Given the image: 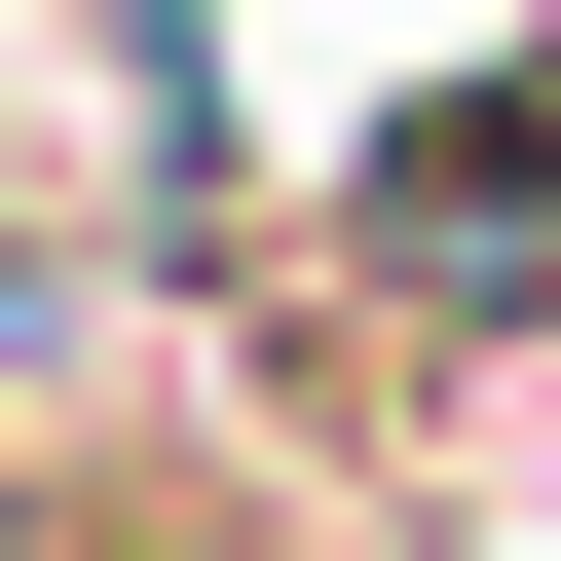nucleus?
Segmentation results:
<instances>
[{"label":"nucleus","mask_w":561,"mask_h":561,"mask_svg":"<svg viewBox=\"0 0 561 561\" xmlns=\"http://www.w3.org/2000/svg\"><path fill=\"white\" fill-rule=\"evenodd\" d=\"M113 375H187V300H150L76 187H0V449H38V412H113Z\"/></svg>","instance_id":"obj_1"}]
</instances>
